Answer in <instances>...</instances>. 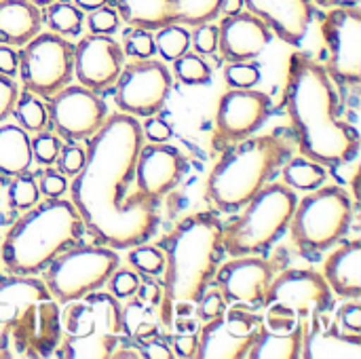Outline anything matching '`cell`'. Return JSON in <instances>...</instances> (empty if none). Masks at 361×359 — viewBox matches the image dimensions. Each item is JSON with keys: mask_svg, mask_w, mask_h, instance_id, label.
Masks as SVG:
<instances>
[{"mask_svg": "<svg viewBox=\"0 0 361 359\" xmlns=\"http://www.w3.org/2000/svg\"><path fill=\"white\" fill-rule=\"evenodd\" d=\"M142 146V125L125 112L106 116L89 138L87 159L70 193L87 231L108 248L146 243L159 229L154 201L127 195Z\"/></svg>", "mask_w": 361, "mask_h": 359, "instance_id": "obj_1", "label": "cell"}, {"mask_svg": "<svg viewBox=\"0 0 361 359\" xmlns=\"http://www.w3.org/2000/svg\"><path fill=\"white\" fill-rule=\"evenodd\" d=\"M286 108L296 129L302 157L336 167L357 154L360 133L341 118L332 78L307 53L290 55Z\"/></svg>", "mask_w": 361, "mask_h": 359, "instance_id": "obj_2", "label": "cell"}, {"mask_svg": "<svg viewBox=\"0 0 361 359\" xmlns=\"http://www.w3.org/2000/svg\"><path fill=\"white\" fill-rule=\"evenodd\" d=\"M224 224L214 212H199L173 226L159 243L165 256L163 324L171 326L173 307L190 305L209 288L222 256Z\"/></svg>", "mask_w": 361, "mask_h": 359, "instance_id": "obj_3", "label": "cell"}, {"mask_svg": "<svg viewBox=\"0 0 361 359\" xmlns=\"http://www.w3.org/2000/svg\"><path fill=\"white\" fill-rule=\"evenodd\" d=\"M59 305L32 275L0 279V359H44L61 339Z\"/></svg>", "mask_w": 361, "mask_h": 359, "instance_id": "obj_4", "label": "cell"}, {"mask_svg": "<svg viewBox=\"0 0 361 359\" xmlns=\"http://www.w3.org/2000/svg\"><path fill=\"white\" fill-rule=\"evenodd\" d=\"M85 224L72 201L49 199L30 207L6 233L0 258L11 275H36L80 241Z\"/></svg>", "mask_w": 361, "mask_h": 359, "instance_id": "obj_5", "label": "cell"}, {"mask_svg": "<svg viewBox=\"0 0 361 359\" xmlns=\"http://www.w3.org/2000/svg\"><path fill=\"white\" fill-rule=\"evenodd\" d=\"M290 157L283 133L250 135L226 148L207 180V197L220 212L241 209Z\"/></svg>", "mask_w": 361, "mask_h": 359, "instance_id": "obj_6", "label": "cell"}, {"mask_svg": "<svg viewBox=\"0 0 361 359\" xmlns=\"http://www.w3.org/2000/svg\"><path fill=\"white\" fill-rule=\"evenodd\" d=\"M59 320L61 339L53 355L61 359H110L129 341L118 298L112 294L95 290L70 300Z\"/></svg>", "mask_w": 361, "mask_h": 359, "instance_id": "obj_7", "label": "cell"}, {"mask_svg": "<svg viewBox=\"0 0 361 359\" xmlns=\"http://www.w3.org/2000/svg\"><path fill=\"white\" fill-rule=\"evenodd\" d=\"M296 203L298 199L290 186L267 184L245 203V212L224 226V254L235 258L267 252L290 226Z\"/></svg>", "mask_w": 361, "mask_h": 359, "instance_id": "obj_8", "label": "cell"}, {"mask_svg": "<svg viewBox=\"0 0 361 359\" xmlns=\"http://www.w3.org/2000/svg\"><path fill=\"white\" fill-rule=\"evenodd\" d=\"M351 220V195L341 186H319L296 203L290 220L292 243L302 254L326 252L347 235Z\"/></svg>", "mask_w": 361, "mask_h": 359, "instance_id": "obj_9", "label": "cell"}, {"mask_svg": "<svg viewBox=\"0 0 361 359\" xmlns=\"http://www.w3.org/2000/svg\"><path fill=\"white\" fill-rule=\"evenodd\" d=\"M116 269L118 256L112 248L72 245L47 267L44 286L57 303L66 305L106 286Z\"/></svg>", "mask_w": 361, "mask_h": 359, "instance_id": "obj_10", "label": "cell"}, {"mask_svg": "<svg viewBox=\"0 0 361 359\" xmlns=\"http://www.w3.org/2000/svg\"><path fill=\"white\" fill-rule=\"evenodd\" d=\"M19 57V76L34 95L51 97L63 89L74 74V47L55 32L36 34L25 42Z\"/></svg>", "mask_w": 361, "mask_h": 359, "instance_id": "obj_11", "label": "cell"}, {"mask_svg": "<svg viewBox=\"0 0 361 359\" xmlns=\"http://www.w3.org/2000/svg\"><path fill=\"white\" fill-rule=\"evenodd\" d=\"M330 49L326 72L338 85H357L361 78V11L357 6L332 8L322 25Z\"/></svg>", "mask_w": 361, "mask_h": 359, "instance_id": "obj_12", "label": "cell"}, {"mask_svg": "<svg viewBox=\"0 0 361 359\" xmlns=\"http://www.w3.org/2000/svg\"><path fill=\"white\" fill-rule=\"evenodd\" d=\"M262 317L243 303H233L220 317L205 322L199 332V359H243L256 339Z\"/></svg>", "mask_w": 361, "mask_h": 359, "instance_id": "obj_13", "label": "cell"}, {"mask_svg": "<svg viewBox=\"0 0 361 359\" xmlns=\"http://www.w3.org/2000/svg\"><path fill=\"white\" fill-rule=\"evenodd\" d=\"M171 76L159 61L137 59L121 70L116 78V104L129 116H152L165 106Z\"/></svg>", "mask_w": 361, "mask_h": 359, "instance_id": "obj_14", "label": "cell"}, {"mask_svg": "<svg viewBox=\"0 0 361 359\" xmlns=\"http://www.w3.org/2000/svg\"><path fill=\"white\" fill-rule=\"evenodd\" d=\"M49 123L59 138L68 142L89 140L106 121L108 110L97 91L82 85H66L51 95L49 102Z\"/></svg>", "mask_w": 361, "mask_h": 359, "instance_id": "obj_15", "label": "cell"}, {"mask_svg": "<svg viewBox=\"0 0 361 359\" xmlns=\"http://www.w3.org/2000/svg\"><path fill=\"white\" fill-rule=\"evenodd\" d=\"M271 114V97L256 89H231L216 110V144H235L254 135Z\"/></svg>", "mask_w": 361, "mask_h": 359, "instance_id": "obj_16", "label": "cell"}, {"mask_svg": "<svg viewBox=\"0 0 361 359\" xmlns=\"http://www.w3.org/2000/svg\"><path fill=\"white\" fill-rule=\"evenodd\" d=\"M271 303H283L300 320H307L311 313H330L334 294L324 275L311 269H290L273 277L264 296V305Z\"/></svg>", "mask_w": 361, "mask_h": 359, "instance_id": "obj_17", "label": "cell"}, {"mask_svg": "<svg viewBox=\"0 0 361 359\" xmlns=\"http://www.w3.org/2000/svg\"><path fill=\"white\" fill-rule=\"evenodd\" d=\"M216 286L226 305L243 303L252 309L264 305L267 290L275 277L273 262L260 256H235L216 271Z\"/></svg>", "mask_w": 361, "mask_h": 359, "instance_id": "obj_18", "label": "cell"}, {"mask_svg": "<svg viewBox=\"0 0 361 359\" xmlns=\"http://www.w3.org/2000/svg\"><path fill=\"white\" fill-rule=\"evenodd\" d=\"M123 47L106 34H89L74 49V72L82 87L102 91L116 83L123 70Z\"/></svg>", "mask_w": 361, "mask_h": 359, "instance_id": "obj_19", "label": "cell"}, {"mask_svg": "<svg viewBox=\"0 0 361 359\" xmlns=\"http://www.w3.org/2000/svg\"><path fill=\"white\" fill-rule=\"evenodd\" d=\"M186 169V159L176 146L163 144H150L140 146L137 159H135V182L144 197L150 201H159L169 190L176 188V184L182 180Z\"/></svg>", "mask_w": 361, "mask_h": 359, "instance_id": "obj_20", "label": "cell"}, {"mask_svg": "<svg viewBox=\"0 0 361 359\" xmlns=\"http://www.w3.org/2000/svg\"><path fill=\"white\" fill-rule=\"evenodd\" d=\"M330 313H311L302 320V351L305 359H360L361 336L345 332Z\"/></svg>", "mask_w": 361, "mask_h": 359, "instance_id": "obj_21", "label": "cell"}, {"mask_svg": "<svg viewBox=\"0 0 361 359\" xmlns=\"http://www.w3.org/2000/svg\"><path fill=\"white\" fill-rule=\"evenodd\" d=\"M271 28L252 13L228 15L218 25V47L231 61H252L271 42Z\"/></svg>", "mask_w": 361, "mask_h": 359, "instance_id": "obj_22", "label": "cell"}, {"mask_svg": "<svg viewBox=\"0 0 361 359\" xmlns=\"http://www.w3.org/2000/svg\"><path fill=\"white\" fill-rule=\"evenodd\" d=\"M243 4L288 44H298L313 21L311 0H243Z\"/></svg>", "mask_w": 361, "mask_h": 359, "instance_id": "obj_23", "label": "cell"}, {"mask_svg": "<svg viewBox=\"0 0 361 359\" xmlns=\"http://www.w3.org/2000/svg\"><path fill=\"white\" fill-rule=\"evenodd\" d=\"M135 296L137 298H127L129 303L125 305V309H121V313L127 339L144 343L159 336V324H163V292L157 284L146 281L140 284Z\"/></svg>", "mask_w": 361, "mask_h": 359, "instance_id": "obj_24", "label": "cell"}, {"mask_svg": "<svg viewBox=\"0 0 361 359\" xmlns=\"http://www.w3.org/2000/svg\"><path fill=\"white\" fill-rule=\"evenodd\" d=\"M324 279L330 286L332 294L341 298H360L361 296V241H345L334 250L324 264Z\"/></svg>", "mask_w": 361, "mask_h": 359, "instance_id": "obj_25", "label": "cell"}, {"mask_svg": "<svg viewBox=\"0 0 361 359\" xmlns=\"http://www.w3.org/2000/svg\"><path fill=\"white\" fill-rule=\"evenodd\" d=\"M42 25V13L30 0H0V44H25Z\"/></svg>", "mask_w": 361, "mask_h": 359, "instance_id": "obj_26", "label": "cell"}, {"mask_svg": "<svg viewBox=\"0 0 361 359\" xmlns=\"http://www.w3.org/2000/svg\"><path fill=\"white\" fill-rule=\"evenodd\" d=\"M30 135L19 125L0 127V176H21L27 174L32 165V144Z\"/></svg>", "mask_w": 361, "mask_h": 359, "instance_id": "obj_27", "label": "cell"}, {"mask_svg": "<svg viewBox=\"0 0 361 359\" xmlns=\"http://www.w3.org/2000/svg\"><path fill=\"white\" fill-rule=\"evenodd\" d=\"M302 351V322L292 332L279 334L264 328L260 322L256 339L247 351V359H298Z\"/></svg>", "mask_w": 361, "mask_h": 359, "instance_id": "obj_28", "label": "cell"}, {"mask_svg": "<svg viewBox=\"0 0 361 359\" xmlns=\"http://www.w3.org/2000/svg\"><path fill=\"white\" fill-rule=\"evenodd\" d=\"M116 13L131 28L159 30L171 23V0H116Z\"/></svg>", "mask_w": 361, "mask_h": 359, "instance_id": "obj_29", "label": "cell"}, {"mask_svg": "<svg viewBox=\"0 0 361 359\" xmlns=\"http://www.w3.org/2000/svg\"><path fill=\"white\" fill-rule=\"evenodd\" d=\"M326 178H328L326 165L315 163V161H311V159H307V157L292 159V161L283 167L286 186H290L292 190L311 193V190L324 186Z\"/></svg>", "mask_w": 361, "mask_h": 359, "instance_id": "obj_30", "label": "cell"}, {"mask_svg": "<svg viewBox=\"0 0 361 359\" xmlns=\"http://www.w3.org/2000/svg\"><path fill=\"white\" fill-rule=\"evenodd\" d=\"M222 0H171V23L201 25L220 15Z\"/></svg>", "mask_w": 361, "mask_h": 359, "instance_id": "obj_31", "label": "cell"}, {"mask_svg": "<svg viewBox=\"0 0 361 359\" xmlns=\"http://www.w3.org/2000/svg\"><path fill=\"white\" fill-rule=\"evenodd\" d=\"M11 114H15L19 127H23L25 131H44L49 125V108L30 91H25L21 97L17 95Z\"/></svg>", "mask_w": 361, "mask_h": 359, "instance_id": "obj_32", "label": "cell"}, {"mask_svg": "<svg viewBox=\"0 0 361 359\" xmlns=\"http://www.w3.org/2000/svg\"><path fill=\"white\" fill-rule=\"evenodd\" d=\"M190 47V32L182 23H167L159 28L154 36V49L165 61H173L184 55Z\"/></svg>", "mask_w": 361, "mask_h": 359, "instance_id": "obj_33", "label": "cell"}, {"mask_svg": "<svg viewBox=\"0 0 361 359\" xmlns=\"http://www.w3.org/2000/svg\"><path fill=\"white\" fill-rule=\"evenodd\" d=\"M47 21H49V28L59 34V36H72V34H78L80 32V25H82V11L72 4V2H66V0H55L53 4H49L47 8Z\"/></svg>", "mask_w": 361, "mask_h": 359, "instance_id": "obj_34", "label": "cell"}, {"mask_svg": "<svg viewBox=\"0 0 361 359\" xmlns=\"http://www.w3.org/2000/svg\"><path fill=\"white\" fill-rule=\"evenodd\" d=\"M173 70H176V76L180 83L184 85H207L212 80V68L209 63L201 57V55H195V53H184L180 55L178 59H173Z\"/></svg>", "mask_w": 361, "mask_h": 359, "instance_id": "obj_35", "label": "cell"}, {"mask_svg": "<svg viewBox=\"0 0 361 359\" xmlns=\"http://www.w3.org/2000/svg\"><path fill=\"white\" fill-rule=\"evenodd\" d=\"M40 199V190H38V182L34 176H27V174H21V176H15V180L11 182L8 186V205L13 209H30L38 203Z\"/></svg>", "mask_w": 361, "mask_h": 359, "instance_id": "obj_36", "label": "cell"}, {"mask_svg": "<svg viewBox=\"0 0 361 359\" xmlns=\"http://www.w3.org/2000/svg\"><path fill=\"white\" fill-rule=\"evenodd\" d=\"M129 264L142 275L157 277L165 271V256H163L161 248L140 243V245H133V250L129 254Z\"/></svg>", "mask_w": 361, "mask_h": 359, "instance_id": "obj_37", "label": "cell"}, {"mask_svg": "<svg viewBox=\"0 0 361 359\" xmlns=\"http://www.w3.org/2000/svg\"><path fill=\"white\" fill-rule=\"evenodd\" d=\"M262 78V70L250 61H233L224 70V80L231 89H254Z\"/></svg>", "mask_w": 361, "mask_h": 359, "instance_id": "obj_38", "label": "cell"}, {"mask_svg": "<svg viewBox=\"0 0 361 359\" xmlns=\"http://www.w3.org/2000/svg\"><path fill=\"white\" fill-rule=\"evenodd\" d=\"M267 315L262 317V324L267 330L271 332H279V334H286V332H292L294 328L300 326V317L283 303H271L267 305Z\"/></svg>", "mask_w": 361, "mask_h": 359, "instance_id": "obj_39", "label": "cell"}, {"mask_svg": "<svg viewBox=\"0 0 361 359\" xmlns=\"http://www.w3.org/2000/svg\"><path fill=\"white\" fill-rule=\"evenodd\" d=\"M125 55L133 57V59H150L157 49H154V36L150 34V30H142V28H133L127 38H125Z\"/></svg>", "mask_w": 361, "mask_h": 359, "instance_id": "obj_40", "label": "cell"}, {"mask_svg": "<svg viewBox=\"0 0 361 359\" xmlns=\"http://www.w3.org/2000/svg\"><path fill=\"white\" fill-rule=\"evenodd\" d=\"M32 144V157L40 163V165H53L59 157V150H61V140L53 133H44V131H38V135L30 142Z\"/></svg>", "mask_w": 361, "mask_h": 359, "instance_id": "obj_41", "label": "cell"}, {"mask_svg": "<svg viewBox=\"0 0 361 359\" xmlns=\"http://www.w3.org/2000/svg\"><path fill=\"white\" fill-rule=\"evenodd\" d=\"M140 275L129 271V269H116L110 279H108V286H110V294L118 300H127L131 296H135L137 288H140Z\"/></svg>", "mask_w": 361, "mask_h": 359, "instance_id": "obj_42", "label": "cell"}, {"mask_svg": "<svg viewBox=\"0 0 361 359\" xmlns=\"http://www.w3.org/2000/svg\"><path fill=\"white\" fill-rule=\"evenodd\" d=\"M85 159H87V150L80 148L76 142H70L68 146H61L59 157H57V167L63 176L74 178L82 169Z\"/></svg>", "mask_w": 361, "mask_h": 359, "instance_id": "obj_43", "label": "cell"}, {"mask_svg": "<svg viewBox=\"0 0 361 359\" xmlns=\"http://www.w3.org/2000/svg\"><path fill=\"white\" fill-rule=\"evenodd\" d=\"M118 21H121L118 13L114 8H110L108 4H104L99 8H93L91 15H89V19H87L91 34H106V36H110L112 32H116Z\"/></svg>", "mask_w": 361, "mask_h": 359, "instance_id": "obj_44", "label": "cell"}, {"mask_svg": "<svg viewBox=\"0 0 361 359\" xmlns=\"http://www.w3.org/2000/svg\"><path fill=\"white\" fill-rule=\"evenodd\" d=\"M197 305H199L197 307V315H199V320L203 324L220 317L226 311V300H224L220 290H205L201 294V298L197 300Z\"/></svg>", "mask_w": 361, "mask_h": 359, "instance_id": "obj_45", "label": "cell"}, {"mask_svg": "<svg viewBox=\"0 0 361 359\" xmlns=\"http://www.w3.org/2000/svg\"><path fill=\"white\" fill-rule=\"evenodd\" d=\"M190 42L192 47L201 53V55H212L218 49V28L207 23L195 25V32L190 34Z\"/></svg>", "mask_w": 361, "mask_h": 359, "instance_id": "obj_46", "label": "cell"}, {"mask_svg": "<svg viewBox=\"0 0 361 359\" xmlns=\"http://www.w3.org/2000/svg\"><path fill=\"white\" fill-rule=\"evenodd\" d=\"M68 188V178L57 171V169H47L40 174V180H38V190L42 197L47 199H57L66 193Z\"/></svg>", "mask_w": 361, "mask_h": 359, "instance_id": "obj_47", "label": "cell"}, {"mask_svg": "<svg viewBox=\"0 0 361 359\" xmlns=\"http://www.w3.org/2000/svg\"><path fill=\"white\" fill-rule=\"evenodd\" d=\"M146 118L148 121L142 127V138H146L150 144H163V142H169L171 140L173 131H171V125L167 121H163L157 114L146 116Z\"/></svg>", "mask_w": 361, "mask_h": 359, "instance_id": "obj_48", "label": "cell"}, {"mask_svg": "<svg viewBox=\"0 0 361 359\" xmlns=\"http://www.w3.org/2000/svg\"><path fill=\"white\" fill-rule=\"evenodd\" d=\"M336 322H338V326H341L345 332L360 334L361 307L357 303H347V305H343L341 311H338V315H336Z\"/></svg>", "mask_w": 361, "mask_h": 359, "instance_id": "obj_49", "label": "cell"}, {"mask_svg": "<svg viewBox=\"0 0 361 359\" xmlns=\"http://www.w3.org/2000/svg\"><path fill=\"white\" fill-rule=\"evenodd\" d=\"M137 351H140V358H148V359H173L176 358V353H173V349L165 343V341H161L159 336H154V339H148V341H144V343H137Z\"/></svg>", "mask_w": 361, "mask_h": 359, "instance_id": "obj_50", "label": "cell"}, {"mask_svg": "<svg viewBox=\"0 0 361 359\" xmlns=\"http://www.w3.org/2000/svg\"><path fill=\"white\" fill-rule=\"evenodd\" d=\"M15 99H17L15 83L11 80V76L0 74V121H4L13 112Z\"/></svg>", "mask_w": 361, "mask_h": 359, "instance_id": "obj_51", "label": "cell"}, {"mask_svg": "<svg viewBox=\"0 0 361 359\" xmlns=\"http://www.w3.org/2000/svg\"><path fill=\"white\" fill-rule=\"evenodd\" d=\"M173 353L180 358H197V345H199V334L192 332H176L173 334Z\"/></svg>", "mask_w": 361, "mask_h": 359, "instance_id": "obj_52", "label": "cell"}, {"mask_svg": "<svg viewBox=\"0 0 361 359\" xmlns=\"http://www.w3.org/2000/svg\"><path fill=\"white\" fill-rule=\"evenodd\" d=\"M19 70V57L8 44H0V74L15 76Z\"/></svg>", "mask_w": 361, "mask_h": 359, "instance_id": "obj_53", "label": "cell"}, {"mask_svg": "<svg viewBox=\"0 0 361 359\" xmlns=\"http://www.w3.org/2000/svg\"><path fill=\"white\" fill-rule=\"evenodd\" d=\"M241 11H243V0H222V2H220V13H222L224 17L237 15V13H241Z\"/></svg>", "mask_w": 361, "mask_h": 359, "instance_id": "obj_54", "label": "cell"}, {"mask_svg": "<svg viewBox=\"0 0 361 359\" xmlns=\"http://www.w3.org/2000/svg\"><path fill=\"white\" fill-rule=\"evenodd\" d=\"M74 4L80 11H93V8H99V6L108 4V0H74Z\"/></svg>", "mask_w": 361, "mask_h": 359, "instance_id": "obj_55", "label": "cell"}, {"mask_svg": "<svg viewBox=\"0 0 361 359\" xmlns=\"http://www.w3.org/2000/svg\"><path fill=\"white\" fill-rule=\"evenodd\" d=\"M32 4H36L38 8H42V6H49V4H53L55 0H30Z\"/></svg>", "mask_w": 361, "mask_h": 359, "instance_id": "obj_56", "label": "cell"}, {"mask_svg": "<svg viewBox=\"0 0 361 359\" xmlns=\"http://www.w3.org/2000/svg\"><path fill=\"white\" fill-rule=\"evenodd\" d=\"M317 4H322V6H334V4H338L341 0H315Z\"/></svg>", "mask_w": 361, "mask_h": 359, "instance_id": "obj_57", "label": "cell"}]
</instances>
